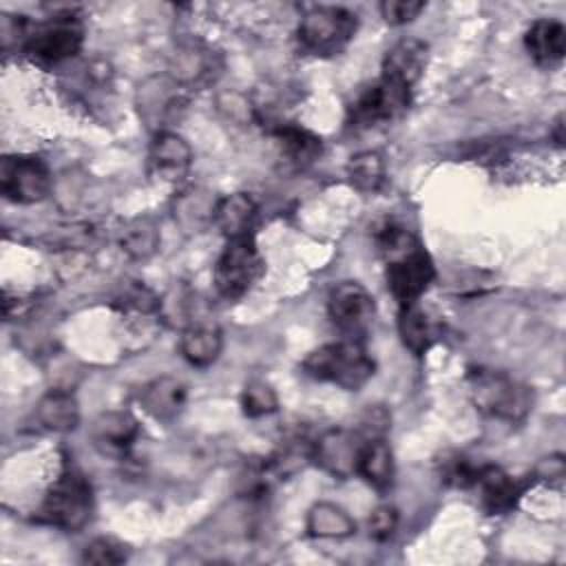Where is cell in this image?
<instances>
[{"instance_id": "obj_1", "label": "cell", "mask_w": 566, "mask_h": 566, "mask_svg": "<svg viewBox=\"0 0 566 566\" xmlns=\"http://www.w3.org/2000/svg\"><path fill=\"white\" fill-rule=\"evenodd\" d=\"M305 376L332 382L345 391H358L376 374V363L360 340L347 338L312 349L303 360Z\"/></svg>"}, {"instance_id": "obj_2", "label": "cell", "mask_w": 566, "mask_h": 566, "mask_svg": "<svg viewBox=\"0 0 566 566\" xmlns=\"http://www.w3.org/2000/svg\"><path fill=\"white\" fill-rule=\"evenodd\" d=\"M93 509V486L86 475L75 469H64L46 489L38 517L60 531L77 533L91 522Z\"/></svg>"}, {"instance_id": "obj_3", "label": "cell", "mask_w": 566, "mask_h": 566, "mask_svg": "<svg viewBox=\"0 0 566 566\" xmlns=\"http://www.w3.org/2000/svg\"><path fill=\"white\" fill-rule=\"evenodd\" d=\"M473 405L493 418L520 422L528 416L533 394L526 385L515 380L511 374L500 369L475 367L467 376Z\"/></svg>"}, {"instance_id": "obj_4", "label": "cell", "mask_w": 566, "mask_h": 566, "mask_svg": "<svg viewBox=\"0 0 566 566\" xmlns=\"http://www.w3.org/2000/svg\"><path fill=\"white\" fill-rule=\"evenodd\" d=\"M84 44V24L73 13H55L31 24L22 40V51L33 62L60 64L80 53Z\"/></svg>"}, {"instance_id": "obj_5", "label": "cell", "mask_w": 566, "mask_h": 566, "mask_svg": "<svg viewBox=\"0 0 566 566\" xmlns=\"http://www.w3.org/2000/svg\"><path fill=\"white\" fill-rule=\"evenodd\" d=\"M358 18L345 7H314L298 24V44L305 53L329 57L340 53L356 35Z\"/></svg>"}, {"instance_id": "obj_6", "label": "cell", "mask_w": 566, "mask_h": 566, "mask_svg": "<svg viewBox=\"0 0 566 566\" xmlns=\"http://www.w3.org/2000/svg\"><path fill=\"white\" fill-rule=\"evenodd\" d=\"M263 272L265 261L254 243V237L228 239L214 263L212 281L219 296L226 301H239L259 283Z\"/></svg>"}, {"instance_id": "obj_7", "label": "cell", "mask_w": 566, "mask_h": 566, "mask_svg": "<svg viewBox=\"0 0 566 566\" xmlns=\"http://www.w3.org/2000/svg\"><path fill=\"white\" fill-rule=\"evenodd\" d=\"M51 170L35 155H7L0 161V190L13 203H38L51 192Z\"/></svg>"}, {"instance_id": "obj_8", "label": "cell", "mask_w": 566, "mask_h": 566, "mask_svg": "<svg viewBox=\"0 0 566 566\" xmlns=\"http://www.w3.org/2000/svg\"><path fill=\"white\" fill-rule=\"evenodd\" d=\"M385 279L391 296L400 303V307L413 305L433 283L436 265L422 243H418L387 261Z\"/></svg>"}, {"instance_id": "obj_9", "label": "cell", "mask_w": 566, "mask_h": 566, "mask_svg": "<svg viewBox=\"0 0 566 566\" xmlns=\"http://www.w3.org/2000/svg\"><path fill=\"white\" fill-rule=\"evenodd\" d=\"M411 91L402 88L389 80H376L365 86L349 106V126L371 128L387 124L407 111Z\"/></svg>"}, {"instance_id": "obj_10", "label": "cell", "mask_w": 566, "mask_h": 566, "mask_svg": "<svg viewBox=\"0 0 566 566\" xmlns=\"http://www.w3.org/2000/svg\"><path fill=\"white\" fill-rule=\"evenodd\" d=\"M327 314L347 336L363 334L376 314L374 296L358 281H340L327 294Z\"/></svg>"}, {"instance_id": "obj_11", "label": "cell", "mask_w": 566, "mask_h": 566, "mask_svg": "<svg viewBox=\"0 0 566 566\" xmlns=\"http://www.w3.org/2000/svg\"><path fill=\"white\" fill-rule=\"evenodd\" d=\"M369 438L358 429H329L312 442V460L334 478H349L356 473L358 455Z\"/></svg>"}, {"instance_id": "obj_12", "label": "cell", "mask_w": 566, "mask_h": 566, "mask_svg": "<svg viewBox=\"0 0 566 566\" xmlns=\"http://www.w3.org/2000/svg\"><path fill=\"white\" fill-rule=\"evenodd\" d=\"M190 166H192L190 144L172 130H157L148 148L150 177L164 184H179L190 172Z\"/></svg>"}, {"instance_id": "obj_13", "label": "cell", "mask_w": 566, "mask_h": 566, "mask_svg": "<svg viewBox=\"0 0 566 566\" xmlns=\"http://www.w3.org/2000/svg\"><path fill=\"white\" fill-rule=\"evenodd\" d=\"M429 60V46L418 38L398 40L382 57V80H389L402 88H413V84L422 77Z\"/></svg>"}, {"instance_id": "obj_14", "label": "cell", "mask_w": 566, "mask_h": 566, "mask_svg": "<svg viewBox=\"0 0 566 566\" xmlns=\"http://www.w3.org/2000/svg\"><path fill=\"white\" fill-rule=\"evenodd\" d=\"M139 438V424L128 411H106L95 418L91 440L102 455L124 458Z\"/></svg>"}, {"instance_id": "obj_15", "label": "cell", "mask_w": 566, "mask_h": 566, "mask_svg": "<svg viewBox=\"0 0 566 566\" xmlns=\"http://www.w3.org/2000/svg\"><path fill=\"white\" fill-rule=\"evenodd\" d=\"M473 486L478 489L480 506L489 515L509 513L524 493V486L517 480H513L504 469H500L495 464L480 467Z\"/></svg>"}, {"instance_id": "obj_16", "label": "cell", "mask_w": 566, "mask_h": 566, "mask_svg": "<svg viewBox=\"0 0 566 566\" xmlns=\"http://www.w3.org/2000/svg\"><path fill=\"white\" fill-rule=\"evenodd\" d=\"M186 398V385L175 376H157L148 380L139 391V405L144 411L161 422L175 420L184 411Z\"/></svg>"}, {"instance_id": "obj_17", "label": "cell", "mask_w": 566, "mask_h": 566, "mask_svg": "<svg viewBox=\"0 0 566 566\" xmlns=\"http://www.w3.org/2000/svg\"><path fill=\"white\" fill-rule=\"evenodd\" d=\"M256 214L259 208L248 192H232L217 199L212 223L221 230L226 239L254 237L252 230L256 223Z\"/></svg>"}, {"instance_id": "obj_18", "label": "cell", "mask_w": 566, "mask_h": 566, "mask_svg": "<svg viewBox=\"0 0 566 566\" xmlns=\"http://www.w3.org/2000/svg\"><path fill=\"white\" fill-rule=\"evenodd\" d=\"M524 46L539 66H553L566 53V27L559 20L539 18L526 29Z\"/></svg>"}, {"instance_id": "obj_19", "label": "cell", "mask_w": 566, "mask_h": 566, "mask_svg": "<svg viewBox=\"0 0 566 566\" xmlns=\"http://www.w3.org/2000/svg\"><path fill=\"white\" fill-rule=\"evenodd\" d=\"M179 349L192 367H210L223 349V334L214 323L195 321L181 332Z\"/></svg>"}, {"instance_id": "obj_20", "label": "cell", "mask_w": 566, "mask_h": 566, "mask_svg": "<svg viewBox=\"0 0 566 566\" xmlns=\"http://www.w3.org/2000/svg\"><path fill=\"white\" fill-rule=\"evenodd\" d=\"M276 144L281 148V157L285 159V164H290L292 168H307L312 166L321 150H323V139L318 135H314L312 130L296 126V124H283L274 130Z\"/></svg>"}, {"instance_id": "obj_21", "label": "cell", "mask_w": 566, "mask_h": 566, "mask_svg": "<svg viewBox=\"0 0 566 566\" xmlns=\"http://www.w3.org/2000/svg\"><path fill=\"white\" fill-rule=\"evenodd\" d=\"M398 332H400L402 345L416 356H422L424 352H429L440 338V325L418 303L400 307Z\"/></svg>"}, {"instance_id": "obj_22", "label": "cell", "mask_w": 566, "mask_h": 566, "mask_svg": "<svg viewBox=\"0 0 566 566\" xmlns=\"http://www.w3.org/2000/svg\"><path fill=\"white\" fill-rule=\"evenodd\" d=\"M356 473L376 491H387L394 482V453L385 438H369L358 455Z\"/></svg>"}, {"instance_id": "obj_23", "label": "cell", "mask_w": 566, "mask_h": 566, "mask_svg": "<svg viewBox=\"0 0 566 566\" xmlns=\"http://www.w3.org/2000/svg\"><path fill=\"white\" fill-rule=\"evenodd\" d=\"M217 199L203 188H186L172 201V217L186 232H201L214 219Z\"/></svg>"}, {"instance_id": "obj_24", "label": "cell", "mask_w": 566, "mask_h": 566, "mask_svg": "<svg viewBox=\"0 0 566 566\" xmlns=\"http://www.w3.org/2000/svg\"><path fill=\"white\" fill-rule=\"evenodd\" d=\"M38 420L57 433H69L80 424V405L71 391L51 389L38 402Z\"/></svg>"}, {"instance_id": "obj_25", "label": "cell", "mask_w": 566, "mask_h": 566, "mask_svg": "<svg viewBox=\"0 0 566 566\" xmlns=\"http://www.w3.org/2000/svg\"><path fill=\"white\" fill-rule=\"evenodd\" d=\"M307 533L318 539H343L354 535L356 522L349 513L332 502H318L307 511Z\"/></svg>"}, {"instance_id": "obj_26", "label": "cell", "mask_w": 566, "mask_h": 566, "mask_svg": "<svg viewBox=\"0 0 566 566\" xmlns=\"http://www.w3.org/2000/svg\"><path fill=\"white\" fill-rule=\"evenodd\" d=\"M347 177L356 190L376 192L385 184V161L376 150L356 153L347 164Z\"/></svg>"}, {"instance_id": "obj_27", "label": "cell", "mask_w": 566, "mask_h": 566, "mask_svg": "<svg viewBox=\"0 0 566 566\" xmlns=\"http://www.w3.org/2000/svg\"><path fill=\"white\" fill-rule=\"evenodd\" d=\"M159 245V230L150 217L133 219L122 230V250L133 259H148Z\"/></svg>"}, {"instance_id": "obj_28", "label": "cell", "mask_w": 566, "mask_h": 566, "mask_svg": "<svg viewBox=\"0 0 566 566\" xmlns=\"http://www.w3.org/2000/svg\"><path fill=\"white\" fill-rule=\"evenodd\" d=\"M241 407L248 418H263L279 409V396L270 382L252 378L241 391Z\"/></svg>"}, {"instance_id": "obj_29", "label": "cell", "mask_w": 566, "mask_h": 566, "mask_svg": "<svg viewBox=\"0 0 566 566\" xmlns=\"http://www.w3.org/2000/svg\"><path fill=\"white\" fill-rule=\"evenodd\" d=\"M128 546H124L115 537H95L86 544L82 553L84 564H99V566H117L128 559Z\"/></svg>"}, {"instance_id": "obj_30", "label": "cell", "mask_w": 566, "mask_h": 566, "mask_svg": "<svg viewBox=\"0 0 566 566\" xmlns=\"http://www.w3.org/2000/svg\"><path fill=\"white\" fill-rule=\"evenodd\" d=\"M478 469L480 467H473L464 455L460 453H453L451 458H442L440 460V475L447 484L455 486V489H469L475 484V478H478Z\"/></svg>"}, {"instance_id": "obj_31", "label": "cell", "mask_w": 566, "mask_h": 566, "mask_svg": "<svg viewBox=\"0 0 566 566\" xmlns=\"http://www.w3.org/2000/svg\"><path fill=\"white\" fill-rule=\"evenodd\" d=\"M378 9L387 24L402 27L413 22L424 11V2L422 0H385L380 2Z\"/></svg>"}, {"instance_id": "obj_32", "label": "cell", "mask_w": 566, "mask_h": 566, "mask_svg": "<svg viewBox=\"0 0 566 566\" xmlns=\"http://www.w3.org/2000/svg\"><path fill=\"white\" fill-rule=\"evenodd\" d=\"M396 526H398V511L389 504L374 509V513L369 515V535L376 542H387L394 535Z\"/></svg>"}, {"instance_id": "obj_33", "label": "cell", "mask_w": 566, "mask_h": 566, "mask_svg": "<svg viewBox=\"0 0 566 566\" xmlns=\"http://www.w3.org/2000/svg\"><path fill=\"white\" fill-rule=\"evenodd\" d=\"M553 137H555V142H557V146H562V142H564V124H562V115H559V117H557V122H555Z\"/></svg>"}]
</instances>
